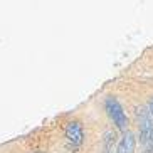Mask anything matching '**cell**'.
Listing matches in <instances>:
<instances>
[{
  "instance_id": "1",
  "label": "cell",
  "mask_w": 153,
  "mask_h": 153,
  "mask_svg": "<svg viewBox=\"0 0 153 153\" xmlns=\"http://www.w3.org/2000/svg\"><path fill=\"white\" fill-rule=\"evenodd\" d=\"M104 106H106V111H108L109 118L113 120V123L121 131H126V128H128V118H126L125 111H123L121 104L118 103L114 98H108Z\"/></svg>"
},
{
  "instance_id": "2",
  "label": "cell",
  "mask_w": 153,
  "mask_h": 153,
  "mask_svg": "<svg viewBox=\"0 0 153 153\" xmlns=\"http://www.w3.org/2000/svg\"><path fill=\"white\" fill-rule=\"evenodd\" d=\"M66 138H68L69 143H72L74 146H79V145L84 141V130H82L81 123L77 121H71L66 126Z\"/></svg>"
},
{
  "instance_id": "3",
  "label": "cell",
  "mask_w": 153,
  "mask_h": 153,
  "mask_svg": "<svg viewBox=\"0 0 153 153\" xmlns=\"http://www.w3.org/2000/svg\"><path fill=\"white\" fill-rule=\"evenodd\" d=\"M135 146H136L135 135L128 131V133L123 136V140L120 141V145H118L116 153H133V152H135Z\"/></svg>"
},
{
  "instance_id": "4",
  "label": "cell",
  "mask_w": 153,
  "mask_h": 153,
  "mask_svg": "<svg viewBox=\"0 0 153 153\" xmlns=\"http://www.w3.org/2000/svg\"><path fill=\"white\" fill-rule=\"evenodd\" d=\"M140 140L141 143H148V135L152 131L153 125H152V116L146 114V116H140Z\"/></svg>"
},
{
  "instance_id": "5",
  "label": "cell",
  "mask_w": 153,
  "mask_h": 153,
  "mask_svg": "<svg viewBox=\"0 0 153 153\" xmlns=\"http://www.w3.org/2000/svg\"><path fill=\"white\" fill-rule=\"evenodd\" d=\"M148 113H150V116L153 118V98L148 101Z\"/></svg>"
},
{
  "instance_id": "6",
  "label": "cell",
  "mask_w": 153,
  "mask_h": 153,
  "mask_svg": "<svg viewBox=\"0 0 153 153\" xmlns=\"http://www.w3.org/2000/svg\"><path fill=\"white\" fill-rule=\"evenodd\" d=\"M148 143L153 145V128H152V131H150V135H148Z\"/></svg>"
}]
</instances>
